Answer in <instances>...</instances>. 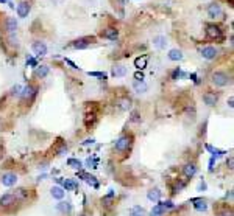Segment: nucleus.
<instances>
[{"mask_svg": "<svg viewBox=\"0 0 234 216\" xmlns=\"http://www.w3.org/2000/svg\"><path fill=\"white\" fill-rule=\"evenodd\" d=\"M131 145H133V135L131 134H122L117 140H116V151L119 154H125V152H130L131 149Z\"/></svg>", "mask_w": 234, "mask_h": 216, "instance_id": "f257e3e1", "label": "nucleus"}, {"mask_svg": "<svg viewBox=\"0 0 234 216\" xmlns=\"http://www.w3.org/2000/svg\"><path fill=\"white\" fill-rule=\"evenodd\" d=\"M175 207V204L172 201H158V204H155L153 210H151V216H164L166 212L172 210Z\"/></svg>", "mask_w": 234, "mask_h": 216, "instance_id": "f03ea898", "label": "nucleus"}, {"mask_svg": "<svg viewBox=\"0 0 234 216\" xmlns=\"http://www.w3.org/2000/svg\"><path fill=\"white\" fill-rule=\"evenodd\" d=\"M211 81H212V84L217 87H225L230 84V81H231V78H230V75L228 73H225V72H214L212 75H211Z\"/></svg>", "mask_w": 234, "mask_h": 216, "instance_id": "7ed1b4c3", "label": "nucleus"}, {"mask_svg": "<svg viewBox=\"0 0 234 216\" xmlns=\"http://www.w3.org/2000/svg\"><path fill=\"white\" fill-rule=\"evenodd\" d=\"M206 36H208V39H211V41H222V39H223L222 30H220L217 25H214V23L206 25Z\"/></svg>", "mask_w": 234, "mask_h": 216, "instance_id": "20e7f679", "label": "nucleus"}, {"mask_svg": "<svg viewBox=\"0 0 234 216\" xmlns=\"http://www.w3.org/2000/svg\"><path fill=\"white\" fill-rule=\"evenodd\" d=\"M94 42H95V38H94V36H84V38L75 39V41L72 42V47L77 48V50H86V48Z\"/></svg>", "mask_w": 234, "mask_h": 216, "instance_id": "39448f33", "label": "nucleus"}, {"mask_svg": "<svg viewBox=\"0 0 234 216\" xmlns=\"http://www.w3.org/2000/svg\"><path fill=\"white\" fill-rule=\"evenodd\" d=\"M36 93H38V87L33 86V84H28L27 87H24V89H22L20 96H22V100H24V101H30V100H33V98L36 96Z\"/></svg>", "mask_w": 234, "mask_h": 216, "instance_id": "423d86ee", "label": "nucleus"}, {"mask_svg": "<svg viewBox=\"0 0 234 216\" xmlns=\"http://www.w3.org/2000/svg\"><path fill=\"white\" fill-rule=\"evenodd\" d=\"M208 16L211 19H217V17H222L223 16V11H222V6L219 3H211L208 5V9H206Z\"/></svg>", "mask_w": 234, "mask_h": 216, "instance_id": "0eeeda50", "label": "nucleus"}, {"mask_svg": "<svg viewBox=\"0 0 234 216\" xmlns=\"http://www.w3.org/2000/svg\"><path fill=\"white\" fill-rule=\"evenodd\" d=\"M203 101H204L206 106L212 107V106L217 104V101H219V95H217L215 92H204V93H203Z\"/></svg>", "mask_w": 234, "mask_h": 216, "instance_id": "6e6552de", "label": "nucleus"}, {"mask_svg": "<svg viewBox=\"0 0 234 216\" xmlns=\"http://www.w3.org/2000/svg\"><path fill=\"white\" fill-rule=\"evenodd\" d=\"M101 38H105V39H108V41H117L119 31H117L114 27H108V28H105V30L101 31Z\"/></svg>", "mask_w": 234, "mask_h": 216, "instance_id": "1a4fd4ad", "label": "nucleus"}, {"mask_svg": "<svg viewBox=\"0 0 234 216\" xmlns=\"http://www.w3.org/2000/svg\"><path fill=\"white\" fill-rule=\"evenodd\" d=\"M31 50H33V53H35L36 56H46V54H47V45L44 42H41V41L33 42Z\"/></svg>", "mask_w": 234, "mask_h": 216, "instance_id": "9d476101", "label": "nucleus"}, {"mask_svg": "<svg viewBox=\"0 0 234 216\" xmlns=\"http://www.w3.org/2000/svg\"><path fill=\"white\" fill-rule=\"evenodd\" d=\"M30 11H31L30 2H20V3L17 5V16H19V17H22V19L27 17Z\"/></svg>", "mask_w": 234, "mask_h": 216, "instance_id": "9b49d317", "label": "nucleus"}, {"mask_svg": "<svg viewBox=\"0 0 234 216\" xmlns=\"http://www.w3.org/2000/svg\"><path fill=\"white\" fill-rule=\"evenodd\" d=\"M16 201H17L16 194H13V193H6V194H3V196L0 198V207H9V205L16 204Z\"/></svg>", "mask_w": 234, "mask_h": 216, "instance_id": "f8f14e48", "label": "nucleus"}, {"mask_svg": "<svg viewBox=\"0 0 234 216\" xmlns=\"http://www.w3.org/2000/svg\"><path fill=\"white\" fill-rule=\"evenodd\" d=\"M2 183L5 185V187H14L16 185V182H17V176L14 173H5L2 176Z\"/></svg>", "mask_w": 234, "mask_h": 216, "instance_id": "ddd939ff", "label": "nucleus"}, {"mask_svg": "<svg viewBox=\"0 0 234 216\" xmlns=\"http://www.w3.org/2000/svg\"><path fill=\"white\" fill-rule=\"evenodd\" d=\"M197 165L193 163V162H190V163H186L184 167H183V174H184V177L187 179H192L195 174H197Z\"/></svg>", "mask_w": 234, "mask_h": 216, "instance_id": "4468645a", "label": "nucleus"}, {"mask_svg": "<svg viewBox=\"0 0 234 216\" xmlns=\"http://www.w3.org/2000/svg\"><path fill=\"white\" fill-rule=\"evenodd\" d=\"M5 28H6V31L9 34L16 33V30H17V20L14 17H6L5 19Z\"/></svg>", "mask_w": 234, "mask_h": 216, "instance_id": "2eb2a0df", "label": "nucleus"}, {"mask_svg": "<svg viewBox=\"0 0 234 216\" xmlns=\"http://www.w3.org/2000/svg\"><path fill=\"white\" fill-rule=\"evenodd\" d=\"M201 56H203L204 59H208V61L214 59V58L217 56V50H215V47H204V48L201 50Z\"/></svg>", "mask_w": 234, "mask_h": 216, "instance_id": "dca6fc26", "label": "nucleus"}, {"mask_svg": "<svg viewBox=\"0 0 234 216\" xmlns=\"http://www.w3.org/2000/svg\"><path fill=\"white\" fill-rule=\"evenodd\" d=\"M50 194L55 198V199H58V201H63L64 199V196H66V191H64V188L63 187H52V190H50Z\"/></svg>", "mask_w": 234, "mask_h": 216, "instance_id": "f3484780", "label": "nucleus"}, {"mask_svg": "<svg viewBox=\"0 0 234 216\" xmlns=\"http://www.w3.org/2000/svg\"><path fill=\"white\" fill-rule=\"evenodd\" d=\"M111 75L114 78H122V76L127 75V67L125 65H114L112 70H111Z\"/></svg>", "mask_w": 234, "mask_h": 216, "instance_id": "a211bd4d", "label": "nucleus"}, {"mask_svg": "<svg viewBox=\"0 0 234 216\" xmlns=\"http://www.w3.org/2000/svg\"><path fill=\"white\" fill-rule=\"evenodd\" d=\"M161 190L159 188H151L148 193H147V198H148V201H151V202H158V201H161Z\"/></svg>", "mask_w": 234, "mask_h": 216, "instance_id": "6ab92c4d", "label": "nucleus"}, {"mask_svg": "<svg viewBox=\"0 0 234 216\" xmlns=\"http://www.w3.org/2000/svg\"><path fill=\"white\" fill-rule=\"evenodd\" d=\"M78 177H83V179H84V180H86L89 185H92L94 188H98V182L95 180V177H94V176H91V174L84 173V171H80V173H78Z\"/></svg>", "mask_w": 234, "mask_h": 216, "instance_id": "aec40b11", "label": "nucleus"}, {"mask_svg": "<svg viewBox=\"0 0 234 216\" xmlns=\"http://www.w3.org/2000/svg\"><path fill=\"white\" fill-rule=\"evenodd\" d=\"M147 62H148V54H142V56H139V58L134 59V67L142 70V69L147 67Z\"/></svg>", "mask_w": 234, "mask_h": 216, "instance_id": "412c9836", "label": "nucleus"}, {"mask_svg": "<svg viewBox=\"0 0 234 216\" xmlns=\"http://www.w3.org/2000/svg\"><path fill=\"white\" fill-rule=\"evenodd\" d=\"M169 59L170 61H181L184 56H183V51L181 50H178V48H172L170 51H169Z\"/></svg>", "mask_w": 234, "mask_h": 216, "instance_id": "4be33fe9", "label": "nucleus"}, {"mask_svg": "<svg viewBox=\"0 0 234 216\" xmlns=\"http://www.w3.org/2000/svg\"><path fill=\"white\" fill-rule=\"evenodd\" d=\"M153 45H155L156 48H159V50H164L166 45H167L166 36H156V38H153Z\"/></svg>", "mask_w": 234, "mask_h": 216, "instance_id": "5701e85b", "label": "nucleus"}, {"mask_svg": "<svg viewBox=\"0 0 234 216\" xmlns=\"http://www.w3.org/2000/svg\"><path fill=\"white\" fill-rule=\"evenodd\" d=\"M193 208L197 210V212H206L208 210V204H206V201L204 199H193Z\"/></svg>", "mask_w": 234, "mask_h": 216, "instance_id": "b1692460", "label": "nucleus"}, {"mask_svg": "<svg viewBox=\"0 0 234 216\" xmlns=\"http://www.w3.org/2000/svg\"><path fill=\"white\" fill-rule=\"evenodd\" d=\"M48 72H50V69H48L47 65H38L36 70H35V75L42 80V78H46L47 75H48Z\"/></svg>", "mask_w": 234, "mask_h": 216, "instance_id": "393cba45", "label": "nucleus"}, {"mask_svg": "<svg viewBox=\"0 0 234 216\" xmlns=\"http://www.w3.org/2000/svg\"><path fill=\"white\" fill-rule=\"evenodd\" d=\"M133 89H134V92H138V93H145V92L148 90V86H147L144 81H134V83H133Z\"/></svg>", "mask_w": 234, "mask_h": 216, "instance_id": "a878e982", "label": "nucleus"}, {"mask_svg": "<svg viewBox=\"0 0 234 216\" xmlns=\"http://www.w3.org/2000/svg\"><path fill=\"white\" fill-rule=\"evenodd\" d=\"M63 185H64V190L66 191H70V190H77L78 188V183L75 180H72V179H66L63 182Z\"/></svg>", "mask_w": 234, "mask_h": 216, "instance_id": "bb28decb", "label": "nucleus"}, {"mask_svg": "<svg viewBox=\"0 0 234 216\" xmlns=\"http://www.w3.org/2000/svg\"><path fill=\"white\" fill-rule=\"evenodd\" d=\"M56 208H58L61 213H70V212H72L70 202H59V204L56 205Z\"/></svg>", "mask_w": 234, "mask_h": 216, "instance_id": "cd10ccee", "label": "nucleus"}, {"mask_svg": "<svg viewBox=\"0 0 234 216\" xmlns=\"http://www.w3.org/2000/svg\"><path fill=\"white\" fill-rule=\"evenodd\" d=\"M130 216H145V210L142 207H139V205H134L130 210Z\"/></svg>", "mask_w": 234, "mask_h": 216, "instance_id": "c85d7f7f", "label": "nucleus"}, {"mask_svg": "<svg viewBox=\"0 0 234 216\" xmlns=\"http://www.w3.org/2000/svg\"><path fill=\"white\" fill-rule=\"evenodd\" d=\"M67 165L72 167L73 170H80V168L83 167V163H81L80 160H77V159H69V160H67Z\"/></svg>", "mask_w": 234, "mask_h": 216, "instance_id": "c756f323", "label": "nucleus"}, {"mask_svg": "<svg viewBox=\"0 0 234 216\" xmlns=\"http://www.w3.org/2000/svg\"><path fill=\"white\" fill-rule=\"evenodd\" d=\"M119 104H120L119 107H120L122 111H127V109H130V106H131V100H130V98H123Z\"/></svg>", "mask_w": 234, "mask_h": 216, "instance_id": "7c9ffc66", "label": "nucleus"}, {"mask_svg": "<svg viewBox=\"0 0 234 216\" xmlns=\"http://www.w3.org/2000/svg\"><path fill=\"white\" fill-rule=\"evenodd\" d=\"M88 75H89V76H97V78H103V80L106 78V75L101 73V72H89Z\"/></svg>", "mask_w": 234, "mask_h": 216, "instance_id": "2f4dec72", "label": "nucleus"}, {"mask_svg": "<svg viewBox=\"0 0 234 216\" xmlns=\"http://www.w3.org/2000/svg\"><path fill=\"white\" fill-rule=\"evenodd\" d=\"M20 92H22V87L19 86V84H16V86L13 87V92H11V93H13V95H20Z\"/></svg>", "mask_w": 234, "mask_h": 216, "instance_id": "473e14b6", "label": "nucleus"}, {"mask_svg": "<svg viewBox=\"0 0 234 216\" xmlns=\"http://www.w3.org/2000/svg\"><path fill=\"white\" fill-rule=\"evenodd\" d=\"M180 75H181V70H180V69H175V70H173V73H172V78H170V80H173V81H175Z\"/></svg>", "mask_w": 234, "mask_h": 216, "instance_id": "72a5a7b5", "label": "nucleus"}, {"mask_svg": "<svg viewBox=\"0 0 234 216\" xmlns=\"http://www.w3.org/2000/svg\"><path fill=\"white\" fill-rule=\"evenodd\" d=\"M66 62H67V64H69V65H70L72 69H75V70H80V67H78V65H77V64H75L73 61H70V59H66Z\"/></svg>", "mask_w": 234, "mask_h": 216, "instance_id": "f704fd0d", "label": "nucleus"}, {"mask_svg": "<svg viewBox=\"0 0 234 216\" xmlns=\"http://www.w3.org/2000/svg\"><path fill=\"white\" fill-rule=\"evenodd\" d=\"M134 78H136V81H144V73L136 72V73H134Z\"/></svg>", "mask_w": 234, "mask_h": 216, "instance_id": "c9c22d12", "label": "nucleus"}, {"mask_svg": "<svg viewBox=\"0 0 234 216\" xmlns=\"http://www.w3.org/2000/svg\"><path fill=\"white\" fill-rule=\"evenodd\" d=\"M28 64H30V65H35V67H38V64H36V61H35L33 58H28V59H27V65H28Z\"/></svg>", "mask_w": 234, "mask_h": 216, "instance_id": "e433bc0d", "label": "nucleus"}, {"mask_svg": "<svg viewBox=\"0 0 234 216\" xmlns=\"http://www.w3.org/2000/svg\"><path fill=\"white\" fill-rule=\"evenodd\" d=\"M139 114L138 112H133V117H131V121H139Z\"/></svg>", "mask_w": 234, "mask_h": 216, "instance_id": "4c0bfd02", "label": "nucleus"}, {"mask_svg": "<svg viewBox=\"0 0 234 216\" xmlns=\"http://www.w3.org/2000/svg\"><path fill=\"white\" fill-rule=\"evenodd\" d=\"M198 190H200V191H201V190H206V182H204V180H201V183H200Z\"/></svg>", "mask_w": 234, "mask_h": 216, "instance_id": "58836bf2", "label": "nucleus"}, {"mask_svg": "<svg viewBox=\"0 0 234 216\" xmlns=\"http://www.w3.org/2000/svg\"><path fill=\"white\" fill-rule=\"evenodd\" d=\"M190 78H192V81H193L195 84H198V80H197V75H195V73H192V75H190Z\"/></svg>", "mask_w": 234, "mask_h": 216, "instance_id": "ea45409f", "label": "nucleus"}, {"mask_svg": "<svg viewBox=\"0 0 234 216\" xmlns=\"http://www.w3.org/2000/svg\"><path fill=\"white\" fill-rule=\"evenodd\" d=\"M94 141H95L94 138H91V140H84V141H83V145H92Z\"/></svg>", "mask_w": 234, "mask_h": 216, "instance_id": "a19ab883", "label": "nucleus"}, {"mask_svg": "<svg viewBox=\"0 0 234 216\" xmlns=\"http://www.w3.org/2000/svg\"><path fill=\"white\" fill-rule=\"evenodd\" d=\"M233 101H234V100H233V96H231V98L228 100V106H230V107H233V106H234V104H233Z\"/></svg>", "mask_w": 234, "mask_h": 216, "instance_id": "79ce46f5", "label": "nucleus"}, {"mask_svg": "<svg viewBox=\"0 0 234 216\" xmlns=\"http://www.w3.org/2000/svg\"><path fill=\"white\" fill-rule=\"evenodd\" d=\"M228 165H230V168L233 170V157H230V160H228Z\"/></svg>", "mask_w": 234, "mask_h": 216, "instance_id": "37998d69", "label": "nucleus"}, {"mask_svg": "<svg viewBox=\"0 0 234 216\" xmlns=\"http://www.w3.org/2000/svg\"><path fill=\"white\" fill-rule=\"evenodd\" d=\"M6 2H8V0H0V3H6Z\"/></svg>", "mask_w": 234, "mask_h": 216, "instance_id": "c03bdc74", "label": "nucleus"}, {"mask_svg": "<svg viewBox=\"0 0 234 216\" xmlns=\"http://www.w3.org/2000/svg\"><path fill=\"white\" fill-rule=\"evenodd\" d=\"M80 216H86V215H80Z\"/></svg>", "mask_w": 234, "mask_h": 216, "instance_id": "a18cd8bd", "label": "nucleus"}]
</instances>
